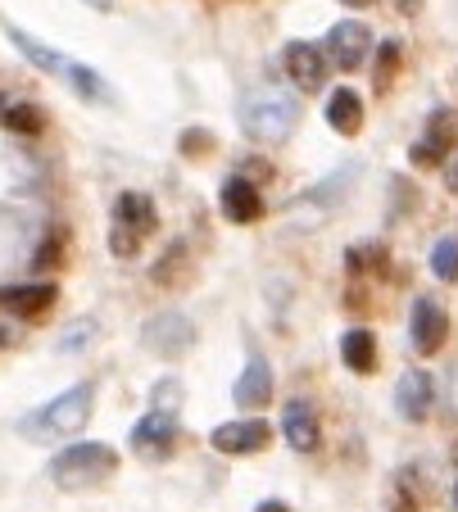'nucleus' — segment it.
Segmentation results:
<instances>
[{"label":"nucleus","instance_id":"bb28decb","mask_svg":"<svg viewBox=\"0 0 458 512\" xmlns=\"http://www.w3.org/2000/svg\"><path fill=\"white\" fill-rule=\"evenodd\" d=\"M50 263H59V241H46V245H41V254L32 259V268H50Z\"/></svg>","mask_w":458,"mask_h":512},{"label":"nucleus","instance_id":"f3484780","mask_svg":"<svg viewBox=\"0 0 458 512\" xmlns=\"http://www.w3.org/2000/svg\"><path fill=\"white\" fill-rule=\"evenodd\" d=\"M55 281H37V286H10L0 290V304L14 313V318H41V313L55 304Z\"/></svg>","mask_w":458,"mask_h":512},{"label":"nucleus","instance_id":"cd10ccee","mask_svg":"<svg viewBox=\"0 0 458 512\" xmlns=\"http://www.w3.org/2000/svg\"><path fill=\"white\" fill-rule=\"evenodd\" d=\"M445 191H454V195H458V159H454V155L445 159Z\"/></svg>","mask_w":458,"mask_h":512},{"label":"nucleus","instance_id":"dca6fc26","mask_svg":"<svg viewBox=\"0 0 458 512\" xmlns=\"http://www.w3.org/2000/svg\"><path fill=\"white\" fill-rule=\"evenodd\" d=\"M273 368H268V358H250L245 363V372L236 377V386H232V399L241 408H264L268 399H273Z\"/></svg>","mask_w":458,"mask_h":512},{"label":"nucleus","instance_id":"c85d7f7f","mask_svg":"<svg viewBox=\"0 0 458 512\" xmlns=\"http://www.w3.org/2000/svg\"><path fill=\"white\" fill-rule=\"evenodd\" d=\"M395 10H400V14H418L422 0H395Z\"/></svg>","mask_w":458,"mask_h":512},{"label":"nucleus","instance_id":"4468645a","mask_svg":"<svg viewBox=\"0 0 458 512\" xmlns=\"http://www.w3.org/2000/svg\"><path fill=\"white\" fill-rule=\"evenodd\" d=\"M431 408H436V381L422 368H409L400 377V386H395V413L404 422H427Z\"/></svg>","mask_w":458,"mask_h":512},{"label":"nucleus","instance_id":"b1692460","mask_svg":"<svg viewBox=\"0 0 458 512\" xmlns=\"http://www.w3.org/2000/svg\"><path fill=\"white\" fill-rule=\"evenodd\" d=\"M395 68H400V46H395V41H381V50H377V73H372L377 91H386L390 82H395Z\"/></svg>","mask_w":458,"mask_h":512},{"label":"nucleus","instance_id":"a211bd4d","mask_svg":"<svg viewBox=\"0 0 458 512\" xmlns=\"http://www.w3.org/2000/svg\"><path fill=\"white\" fill-rule=\"evenodd\" d=\"M327 127L341 136H359L363 132V100L354 87H336L327 96Z\"/></svg>","mask_w":458,"mask_h":512},{"label":"nucleus","instance_id":"aec40b11","mask_svg":"<svg viewBox=\"0 0 458 512\" xmlns=\"http://www.w3.org/2000/svg\"><path fill=\"white\" fill-rule=\"evenodd\" d=\"M150 277L164 290H182L186 281H191V250H186V241L168 245V254H159V263L150 268Z\"/></svg>","mask_w":458,"mask_h":512},{"label":"nucleus","instance_id":"72a5a7b5","mask_svg":"<svg viewBox=\"0 0 458 512\" xmlns=\"http://www.w3.org/2000/svg\"><path fill=\"white\" fill-rule=\"evenodd\" d=\"M454 508H458V481H454Z\"/></svg>","mask_w":458,"mask_h":512},{"label":"nucleus","instance_id":"2f4dec72","mask_svg":"<svg viewBox=\"0 0 458 512\" xmlns=\"http://www.w3.org/2000/svg\"><path fill=\"white\" fill-rule=\"evenodd\" d=\"M341 5H354V10H363V5H372V0H341Z\"/></svg>","mask_w":458,"mask_h":512},{"label":"nucleus","instance_id":"0eeeda50","mask_svg":"<svg viewBox=\"0 0 458 512\" xmlns=\"http://www.w3.org/2000/svg\"><path fill=\"white\" fill-rule=\"evenodd\" d=\"M141 345L159 358H182L195 345V322L186 313H159L141 327Z\"/></svg>","mask_w":458,"mask_h":512},{"label":"nucleus","instance_id":"a878e982","mask_svg":"<svg viewBox=\"0 0 458 512\" xmlns=\"http://www.w3.org/2000/svg\"><path fill=\"white\" fill-rule=\"evenodd\" d=\"M177 404H182V381H177V377L155 381V408H164V413H177Z\"/></svg>","mask_w":458,"mask_h":512},{"label":"nucleus","instance_id":"2eb2a0df","mask_svg":"<svg viewBox=\"0 0 458 512\" xmlns=\"http://www.w3.org/2000/svg\"><path fill=\"white\" fill-rule=\"evenodd\" d=\"M282 435L295 454H313L318 449V413H313L304 399H291L282 408Z\"/></svg>","mask_w":458,"mask_h":512},{"label":"nucleus","instance_id":"c756f323","mask_svg":"<svg viewBox=\"0 0 458 512\" xmlns=\"http://www.w3.org/2000/svg\"><path fill=\"white\" fill-rule=\"evenodd\" d=\"M254 512H291V508H286L282 499H268V503H259V508H254Z\"/></svg>","mask_w":458,"mask_h":512},{"label":"nucleus","instance_id":"f8f14e48","mask_svg":"<svg viewBox=\"0 0 458 512\" xmlns=\"http://www.w3.org/2000/svg\"><path fill=\"white\" fill-rule=\"evenodd\" d=\"M218 209H223L227 223L250 227L264 218V195H259V186L250 177H227L223 191H218Z\"/></svg>","mask_w":458,"mask_h":512},{"label":"nucleus","instance_id":"5701e85b","mask_svg":"<svg viewBox=\"0 0 458 512\" xmlns=\"http://www.w3.org/2000/svg\"><path fill=\"white\" fill-rule=\"evenodd\" d=\"M177 155H182V159L214 155V132H209V127H186V132L177 136Z\"/></svg>","mask_w":458,"mask_h":512},{"label":"nucleus","instance_id":"4be33fe9","mask_svg":"<svg viewBox=\"0 0 458 512\" xmlns=\"http://www.w3.org/2000/svg\"><path fill=\"white\" fill-rule=\"evenodd\" d=\"M431 272L436 281H458V236H440L431 245Z\"/></svg>","mask_w":458,"mask_h":512},{"label":"nucleus","instance_id":"6e6552de","mask_svg":"<svg viewBox=\"0 0 458 512\" xmlns=\"http://www.w3.org/2000/svg\"><path fill=\"white\" fill-rule=\"evenodd\" d=\"M209 445L218 454H232V458H250V454H264L273 445V426L259 422V417H245V422H223L209 431Z\"/></svg>","mask_w":458,"mask_h":512},{"label":"nucleus","instance_id":"f03ea898","mask_svg":"<svg viewBox=\"0 0 458 512\" xmlns=\"http://www.w3.org/2000/svg\"><path fill=\"white\" fill-rule=\"evenodd\" d=\"M91 408H96V386H73L59 399H50L46 408L23 417V431L28 440H64V435H78L91 422Z\"/></svg>","mask_w":458,"mask_h":512},{"label":"nucleus","instance_id":"7ed1b4c3","mask_svg":"<svg viewBox=\"0 0 458 512\" xmlns=\"http://www.w3.org/2000/svg\"><path fill=\"white\" fill-rule=\"evenodd\" d=\"M114 472H118V454L105 440H87V445H73L50 458V481L59 490H91V485L109 481Z\"/></svg>","mask_w":458,"mask_h":512},{"label":"nucleus","instance_id":"473e14b6","mask_svg":"<svg viewBox=\"0 0 458 512\" xmlns=\"http://www.w3.org/2000/svg\"><path fill=\"white\" fill-rule=\"evenodd\" d=\"M5 345H10V331H5V327H0V349H5Z\"/></svg>","mask_w":458,"mask_h":512},{"label":"nucleus","instance_id":"423d86ee","mask_svg":"<svg viewBox=\"0 0 458 512\" xmlns=\"http://www.w3.org/2000/svg\"><path fill=\"white\" fill-rule=\"evenodd\" d=\"M458 145V118L449 114V109H436V114L427 118V127H422V136L409 145V164L413 168H440L449 155H454Z\"/></svg>","mask_w":458,"mask_h":512},{"label":"nucleus","instance_id":"9b49d317","mask_svg":"<svg viewBox=\"0 0 458 512\" xmlns=\"http://www.w3.org/2000/svg\"><path fill=\"white\" fill-rule=\"evenodd\" d=\"M327 59H332L336 68H345V73H354V68L368 59V50H372V32H368V23H359V19H345V23H336L332 32H327Z\"/></svg>","mask_w":458,"mask_h":512},{"label":"nucleus","instance_id":"20e7f679","mask_svg":"<svg viewBox=\"0 0 458 512\" xmlns=\"http://www.w3.org/2000/svg\"><path fill=\"white\" fill-rule=\"evenodd\" d=\"M5 32H10V41L23 50V55L32 59V64H37V68H46V73H55L59 82H69V87L78 91L82 100H109V96H114V91H109L105 82H100V73H96V68L78 64V59H69V55H59V50H50V46H41L37 37H28V32H23V28H14V23H10V28H5Z\"/></svg>","mask_w":458,"mask_h":512},{"label":"nucleus","instance_id":"9d476101","mask_svg":"<svg viewBox=\"0 0 458 512\" xmlns=\"http://www.w3.org/2000/svg\"><path fill=\"white\" fill-rule=\"evenodd\" d=\"M409 340H413V349H418L422 358L440 354V349H445V340H449V318H445V309H440L436 300H427V295H418V300H413Z\"/></svg>","mask_w":458,"mask_h":512},{"label":"nucleus","instance_id":"393cba45","mask_svg":"<svg viewBox=\"0 0 458 512\" xmlns=\"http://www.w3.org/2000/svg\"><path fill=\"white\" fill-rule=\"evenodd\" d=\"M350 272H368V268H386V250L381 245H354L350 250Z\"/></svg>","mask_w":458,"mask_h":512},{"label":"nucleus","instance_id":"412c9836","mask_svg":"<svg viewBox=\"0 0 458 512\" xmlns=\"http://www.w3.org/2000/svg\"><path fill=\"white\" fill-rule=\"evenodd\" d=\"M0 123L10 127V132L37 136L41 127H46V118H41V109H37V105H28V100H19V105H0Z\"/></svg>","mask_w":458,"mask_h":512},{"label":"nucleus","instance_id":"ddd939ff","mask_svg":"<svg viewBox=\"0 0 458 512\" xmlns=\"http://www.w3.org/2000/svg\"><path fill=\"white\" fill-rule=\"evenodd\" d=\"M282 59H286L291 82L304 91V96L327 87V50H322V46H313V41H291Z\"/></svg>","mask_w":458,"mask_h":512},{"label":"nucleus","instance_id":"7c9ffc66","mask_svg":"<svg viewBox=\"0 0 458 512\" xmlns=\"http://www.w3.org/2000/svg\"><path fill=\"white\" fill-rule=\"evenodd\" d=\"M87 5H91V10H100V14L114 10V0H87Z\"/></svg>","mask_w":458,"mask_h":512},{"label":"nucleus","instance_id":"f257e3e1","mask_svg":"<svg viewBox=\"0 0 458 512\" xmlns=\"http://www.w3.org/2000/svg\"><path fill=\"white\" fill-rule=\"evenodd\" d=\"M295 123H300V105H295V96H286V91L259 87V91H250V96H241V127L254 141L277 145L295 132Z\"/></svg>","mask_w":458,"mask_h":512},{"label":"nucleus","instance_id":"6ab92c4d","mask_svg":"<svg viewBox=\"0 0 458 512\" xmlns=\"http://www.w3.org/2000/svg\"><path fill=\"white\" fill-rule=\"evenodd\" d=\"M341 358H345V368L350 372L372 377V372H377V336H372L368 327H350L341 336Z\"/></svg>","mask_w":458,"mask_h":512},{"label":"nucleus","instance_id":"1a4fd4ad","mask_svg":"<svg viewBox=\"0 0 458 512\" xmlns=\"http://www.w3.org/2000/svg\"><path fill=\"white\" fill-rule=\"evenodd\" d=\"M173 449H177V413L155 408V413H146L137 426H132V454L137 458L159 463V458H168Z\"/></svg>","mask_w":458,"mask_h":512},{"label":"nucleus","instance_id":"39448f33","mask_svg":"<svg viewBox=\"0 0 458 512\" xmlns=\"http://www.w3.org/2000/svg\"><path fill=\"white\" fill-rule=\"evenodd\" d=\"M159 218H155V204L150 195H137V191H123L114 200V227H109V254L114 259H137L141 245L155 236Z\"/></svg>","mask_w":458,"mask_h":512}]
</instances>
